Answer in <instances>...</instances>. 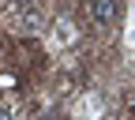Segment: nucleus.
<instances>
[{
  "label": "nucleus",
  "instance_id": "nucleus-4",
  "mask_svg": "<svg viewBox=\"0 0 135 120\" xmlns=\"http://www.w3.org/2000/svg\"><path fill=\"white\" fill-rule=\"evenodd\" d=\"M0 120H15V109H11V105H4V101H0Z\"/></svg>",
  "mask_w": 135,
  "mask_h": 120
},
{
  "label": "nucleus",
  "instance_id": "nucleus-1",
  "mask_svg": "<svg viewBox=\"0 0 135 120\" xmlns=\"http://www.w3.org/2000/svg\"><path fill=\"white\" fill-rule=\"evenodd\" d=\"M11 26L19 30V34H38V30L45 26L41 4H26V8H19V11H11Z\"/></svg>",
  "mask_w": 135,
  "mask_h": 120
},
{
  "label": "nucleus",
  "instance_id": "nucleus-3",
  "mask_svg": "<svg viewBox=\"0 0 135 120\" xmlns=\"http://www.w3.org/2000/svg\"><path fill=\"white\" fill-rule=\"evenodd\" d=\"M75 38H79V30L68 23V19H56L53 23V34H49V41H53L56 49H68V45H75Z\"/></svg>",
  "mask_w": 135,
  "mask_h": 120
},
{
  "label": "nucleus",
  "instance_id": "nucleus-2",
  "mask_svg": "<svg viewBox=\"0 0 135 120\" xmlns=\"http://www.w3.org/2000/svg\"><path fill=\"white\" fill-rule=\"evenodd\" d=\"M86 11H90L94 26H109L120 11V0H86Z\"/></svg>",
  "mask_w": 135,
  "mask_h": 120
}]
</instances>
